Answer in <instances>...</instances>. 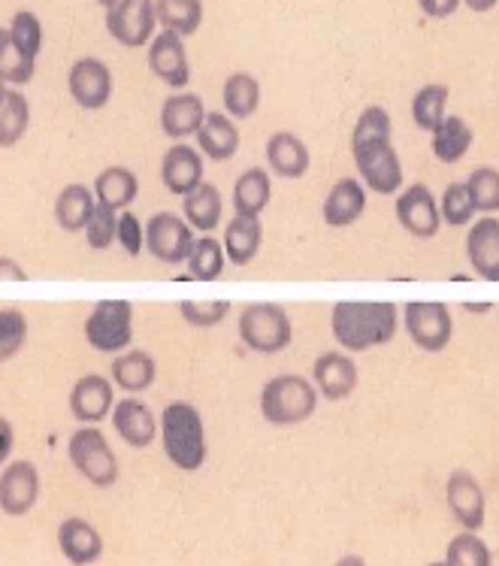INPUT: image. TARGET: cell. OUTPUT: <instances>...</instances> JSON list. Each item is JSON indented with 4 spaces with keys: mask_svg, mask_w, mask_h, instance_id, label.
Segmentation results:
<instances>
[{
    "mask_svg": "<svg viewBox=\"0 0 499 566\" xmlns=\"http://www.w3.org/2000/svg\"><path fill=\"white\" fill-rule=\"evenodd\" d=\"M113 406H116V388L100 373H88L73 385L71 416L79 424H100L104 418H109Z\"/></svg>",
    "mask_w": 499,
    "mask_h": 566,
    "instance_id": "obj_17",
    "label": "cell"
},
{
    "mask_svg": "<svg viewBox=\"0 0 499 566\" xmlns=\"http://www.w3.org/2000/svg\"><path fill=\"white\" fill-rule=\"evenodd\" d=\"M36 61L24 59L22 52L15 49L12 36L7 28H0V82L3 85H28L34 80Z\"/></svg>",
    "mask_w": 499,
    "mask_h": 566,
    "instance_id": "obj_38",
    "label": "cell"
},
{
    "mask_svg": "<svg viewBox=\"0 0 499 566\" xmlns=\"http://www.w3.org/2000/svg\"><path fill=\"white\" fill-rule=\"evenodd\" d=\"M460 3H464V0H418L421 12H424L427 19H452Z\"/></svg>",
    "mask_w": 499,
    "mask_h": 566,
    "instance_id": "obj_47",
    "label": "cell"
},
{
    "mask_svg": "<svg viewBox=\"0 0 499 566\" xmlns=\"http://www.w3.org/2000/svg\"><path fill=\"white\" fill-rule=\"evenodd\" d=\"M464 3L473 12H490V10H493V7H497L499 0H464Z\"/></svg>",
    "mask_w": 499,
    "mask_h": 566,
    "instance_id": "obj_50",
    "label": "cell"
},
{
    "mask_svg": "<svg viewBox=\"0 0 499 566\" xmlns=\"http://www.w3.org/2000/svg\"><path fill=\"white\" fill-rule=\"evenodd\" d=\"M445 564L448 566H490L493 557H490L488 543L473 531H464L454 536L448 543V552H445Z\"/></svg>",
    "mask_w": 499,
    "mask_h": 566,
    "instance_id": "obj_39",
    "label": "cell"
},
{
    "mask_svg": "<svg viewBox=\"0 0 499 566\" xmlns=\"http://www.w3.org/2000/svg\"><path fill=\"white\" fill-rule=\"evenodd\" d=\"M400 327V310L387 301H342L330 313L333 339L346 352H370L387 346Z\"/></svg>",
    "mask_w": 499,
    "mask_h": 566,
    "instance_id": "obj_2",
    "label": "cell"
},
{
    "mask_svg": "<svg viewBox=\"0 0 499 566\" xmlns=\"http://www.w3.org/2000/svg\"><path fill=\"white\" fill-rule=\"evenodd\" d=\"M31 127V104L22 92L0 82V149L19 146Z\"/></svg>",
    "mask_w": 499,
    "mask_h": 566,
    "instance_id": "obj_31",
    "label": "cell"
},
{
    "mask_svg": "<svg viewBox=\"0 0 499 566\" xmlns=\"http://www.w3.org/2000/svg\"><path fill=\"white\" fill-rule=\"evenodd\" d=\"M273 200V179L264 167H248L233 182V212L243 219H261Z\"/></svg>",
    "mask_w": 499,
    "mask_h": 566,
    "instance_id": "obj_26",
    "label": "cell"
},
{
    "mask_svg": "<svg viewBox=\"0 0 499 566\" xmlns=\"http://www.w3.org/2000/svg\"><path fill=\"white\" fill-rule=\"evenodd\" d=\"M94 207H97V200H94L92 188L73 182V186L61 188V195L55 197V221L64 233H82L92 219Z\"/></svg>",
    "mask_w": 499,
    "mask_h": 566,
    "instance_id": "obj_32",
    "label": "cell"
},
{
    "mask_svg": "<svg viewBox=\"0 0 499 566\" xmlns=\"http://www.w3.org/2000/svg\"><path fill=\"white\" fill-rule=\"evenodd\" d=\"M358 364L346 352H325L312 364V385L318 397H325L330 403L349 400L358 391Z\"/></svg>",
    "mask_w": 499,
    "mask_h": 566,
    "instance_id": "obj_13",
    "label": "cell"
},
{
    "mask_svg": "<svg viewBox=\"0 0 499 566\" xmlns=\"http://www.w3.org/2000/svg\"><path fill=\"white\" fill-rule=\"evenodd\" d=\"M185 266L191 279H198V282H215L224 273L227 258H224V249H221L215 237H200L191 245V252H188Z\"/></svg>",
    "mask_w": 499,
    "mask_h": 566,
    "instance_id": "obj_36",
    "label": "cell"
},
{
    "mask_svg": "<svg viewBox=\"0 0 499 566\" xmlns=\"http://www.w3.org/2000/svg\"><path fill=\"white\" fill-rule=\"evenodd\" d=\"M97 3H104V7H109V3H113V0H97Z\"/></svg>",
    "mask_w": 499,
    "mask_h": 566,
    "instance_id": "obj_52",
    "label": "cell"
},
{
    "mask_svg": "<svg viewBox=\"0 0 499 566\" xmlns=\"http://www.w3.org/2000/svg\"><path fill=\"white\" fill-rule=\"evenodd\" d=\"M92 195L100 207L121 212V209H128L130 203L137 200V195H140V179H137L134 170L118 167L116 164V167H106V170L97 174V179H94L92 186Z\"/></svg>",
    "mask_w": 499,
    "mask_h": 566,
    "instance_id": "obj_28",
    "label": "cell"
},
{
    "mask_svg": "<svg viewBox=\"0 0 499 566\" xmlns=\"http://www.w3.org/2000/svg\"><path fill=\"white\" fill-rule=\"evenodd\" d=\"M146 252L167 266L185 264L188 252L194 245V231L188 221L173 212H155L146 224Z\"/></svg>",
    "mask_w": 499,
    "mask_h": 566,
    "instance_id": "obj_9",
    "label": "cell"
},
{
    "mask_svg": "<svg viewBox=\"0 0 499 566\" xmlns=\"http://www.w3.org/2000/svg\"><path fill=\"white\" fill-rule=\"evenodd\" d=\"M264 245V224L261 219H243V216H233L224 228V240H221V249H224V258L227 264L248 266L261 252Z\"/></svg>",
    "mask_w": 499,
    "mask_h": 566,
    "instance_id": "obj_27",
    "label": "cell"
},
{
    "mask_svg": "<svg viewBox=\"0 0 499 566\" xmlns=\"http://www.w3.org/2000/svg\"><path fill=\"white\" fill-rule=\"evenodd\" d=\"M406 310V334L421 352H445L452 346V310L439 301H412Z\"/></svg>",
    "mask_w": 499,
    "mask_h": 566,
    "instance_id": "obj_8",
    "label": "cell"
},
{
    "mask_svg": "<svg viewBox=\"0 0 499 566\" xmlns=\"http://www.w3.org/2000/svg\"><path fill=\"white\" fill-rule=\"evenodd\" d=\"M445 106H448V85L445 82H429L412 97V118H415V125L421 130L433 134L445 118Z\"/></svg>",
    "mask_w": 499,
    "mask_h": 566,
    "instance_id": "obj_37",
    "label": "cell"
},
{
    "mask_svg": "<svg viewBox=\"0 0 499 566\" xmlns=\"http://www.w3.org/2000/svg\"><path fill=\"white\" fill-rule=\"evenodd\" d=\"M267 167L269 174H276L279 179H302L312 167V155L297 134L276 130L267 139Z\"/></svg>",
    "mask_w": 499,
    "mask_h": 566,
    "instance_id": "obj_22",
    "label": "cell"
},
{
    "mask_svg": "<svg viewBox=\"0 0 499 566\" xmlns=\"http://www.w3.org/2000/svg\"><path fill=\"white\" fill-rule=\"evenodd\" d=\"M221 216H224V200L212 182H200L191 195L182 197V219L191 231L212 233L219 228Z\"/></svg>",
    "mask_w": 499,
    "mask_h": 566,
    "instance_id": "obj_30",
    "label": "cell"
},
{
    "mask_svg": "<svg viewBox=\"0 0 499 566\" xmlns=\"http://www.w3.org/2000/svg\"><path fill=\"white\" fill-rule=\"evenodd\" d=\"M194 137H198L200 155L215 164L231 161L233 155L240 151V127L227 113H206Z\"/></svg>",
    "mask_w": 499,
    "mask_h": 566,
    "instance_id": "obj_24",
    "label": "cell"
},
{
    "mask_svg": "<svg viewBox=\"0 0 499 566\" xmlns=\"http://www.w3.org/2000/svg\"><path fill=\"white\" fill-rule=\"evenodd\" d=\"M116 224H118V212L116 209H106V207H94L92 219L85 224V243L94 252H106V249H113L116 245Z\"/></svg>",
    "mask_w": 499,
    "mask_h": 566,
    "instance_id": "obj_43",
    "label": "cell"
},
{
    "mask_svg": "<svg viewBox=\"0 0 499 566\" xmlns=\"http://www.w3.org/2000/svg\"><path fill=\"white\" fill-rule=\"evenodd\" d=\"M85 343L100 355H121L134 343V306L128 301H100L85 318Z\"/></svg>",
    "mask_w": 499,
    "mask_h": 566,
    "instance_id": "obj_7",
    "label": "cell"
},
{
    "mask_svg": "<svg viewBox=\"0 0 499 566\" xmlns=\"http://www.w3.org/2000/svg\"><path fill=\"white\" fill-rule=\"evenodd\" d=\"M28 343V318L22 310H0V364L12 360Z\"/></svg>",
    "mask_w": 499,
    "mask_h": 566,
    "instance_id": "obj_42",
    "label": "cell"
},
{
    "mask_svg": "<svg viewBox=\"0 0 499 566\" xmlns=\"http://www.w3.org/2000/svg\"><path fill=\"white\" fill-rule=\"evenodd\" d=\"M149 70L167 88H188L191 82V64H188V52L182 36L173 31H161L158 36H151L149 43Z\"/></svg>",
    "mask_w": 499,
    "mask_h": 566,
    "instance_id": "obj_15",
    "label": "cell"
},
{
    "mask_svg": "<svg viewBox=\"0 0 499 566\" xmlns=\"http://www.w3.org/2000/svg\"><path fill=\"white\" fill-rule=\"evenodd\" d=\"M391 137L394 122L384 106H367L351 130V158L358 164L360 182L375 195H396L403 188V164Z\"/></svg>",
    "mask_w": 499,
    "mask_h": 566,
    "instance_id": "obj_1",
    "label": "cell"
},
{
    "mask_svg": "<svg viewBox=\"0 0 499 566\" xmlns=\"http://www.w3.org/2000/svg\"><path fill=\"white\" fill-rule=\"evenodd\" d=\"M67 92L82 109H104L113 97V73L100 59L73 61L67 73Z\"/></svg>",
    "mask_w": 499,
    "mask_h": 566,
    "instance_id": "obj_14",
    "label": "cell"
},
{
    "mask_svg": "<svg viewBox=\"0 0 499 566\" xmlns=\"http://www.w3.org/2000/svg\"><path fill=\"white\" fill-rule=\"evenodd\" d=\"M12 446H15V430H12L10 418L0 416V467L10 461Z\"/></svg>",
    "mask_w": 499,
    "mask_h": 566,
    "instance_id": "obj_48",
    "label": "cell"
},
{
    "mask_svg": "<svg viewBox=\"0 0 499 566\" xmlns=\"http://www.w3.org/2000/svg\"><path fill=\"white\" fill-rule=\"evenodd\" d=\"M318 409V391L306 376L282 373L261 388V416L273 428H294L309 421Z\"/></svg>",
    "mask_w": 499,
    "mask_h": 566,
    "instance_id": "obj_4",
    "label": "cell"
},
{
    "mask_svg": "<svg viewBox=\"0 0 499 566\" xmlns=\"http://www.w3.org/2000/svg\"><path fill=\"white\" fill-rule=\"evenodd\" d=\"M59 548L73 566H88L104 555V536L92 521L64 518L59 527Z\"/></svg>",
    "mask_w": 499,
    "mask_h": 566,
    "instance_id": "obj_23",
    "label": "cell"
},
{
    "mask_svg": "<svg viewBox=\"0 0 499 566\" xmlns=\"http://www.w3.org/2000/svg\"><path fill=\"white\" fill-rule=\"evenodd\" d=\"M7 31H10L12 43H15V49L22 52L24 59L36 61V55L43 52V24L36 19V12L19 10L12 15V22Z\"/></svg>",
    "mask_w": 499,
    "mask_h": 566,
    "instance_id": "obj_40",
    "label": "cell"
},
{
    "mask_svg": "<svg viewBox=\"0 0 499 566\" xmlns=\"http://www.w3.org/2000/svg\"><path fill=\"white\" fill-rule=\"evenodd\" d=\"M476 212H499V170L478 167L464 182Z\"/></svg>",
    "mask_w": 499,
    "mask_h": 566,
    "instance_id": "obj_41",
    "label": "cell"
},
{
    "mask_svg": "<svg viewBox=\"0 0 499 566\" xmlns=\"http://www.w3.org/2000/svg\"><path fill=\"white\" fill-rule=\"evenodd\" d=\"M179 315L185 318L191 327H215L227 315H231V303L227 301H182L179 303Z\"/></svg>",
    "mask_w": 499,
    "mask_h": 566,
    "instance_id": "obj_45",
    "label": "cell"
},
{
    "mask_svg": "<svg viewBox=\"0 0 499 566\" xmlns=\"http://www.w3.org/2000/svg\"><path fill=\"white\" fill-rule=\"evenodd\" d=\"M473 127L469 122L460 116H445L439 122V127L433 130V155L439 158L442 164H457L464 161L466 151L473 146Z\"/></svg>",
    "mask_w": 499,
    "mask_h": 566,
    "instance_id": "obj_34",
    "label": "cell"
},
{
    "mask_svg": "<svg viewBox=\"0 0 499 566\" xmlns=\"http://www.w3.org/2000/svg\"><path fill=\"white\" fill-rule=\"evenodd\" d=\"M155 19L163 31H173L182 40L198 34L203 24V0H155Z\"/></svg>",
    "mask_w": 499,
    "mask_h": 566,
    "instance_id": "obj_35",
    "label": "cell"
},
{
    "mask_svg": "<svg viewBox=\"0 0 499 566\" xmlns=\"http://www.w3.org/2000/svg\"><path fill=\"white\" fill-rule=\"evenodd\" d=\"M363 209H367V188H363L360 179L346 176L325 197L321 216H325V224H330V228H351L363 216Z\"/></svg>",
    "mask_w": 499,
    "mask_h": 566,
    "instance_id": "obj_25",
    "label": "cell"
},
{
    "mask_svg": "<svg viewBox=\"0 0 499 566\" xmlns=\"http://www.w3.org/2000/svg\"><path fill=\"white\" fill-rule=\"evenodd\" d=\"M109 418H113V428L121 442H128L130 449H149L158 437V418L137 397H125L121 403L113 406Z\"/></svg>",
    "mask_w": 499,
    "mask_h": 566,
    "instance_id": "obj_19",
    "label": "cell"
},
{
    "mask_svg": "<svg viewBox=\"0 0 499 566\" xmlns=\"http://www.w3.org/2000/svg\"><path fill=\"white\" fill-rule=\"evenodd\" d=\"M158 433H161L163 454L170 458L176 470L182 473H198L206 463V430L198 406L188 400H173L163 406L158 418Z\"/></svg>",
    "mask_w": 499,
    "mask_h": 566,
    "instance_id": "obj_3",
    "label": "cell"
},
{
    "mask_svg": "<svg viewBox=\"0 0 499 566\" xmlns=\"http://www.w3.org/2000/svg\"><path fill=\"white\" fill-rule=\"evenodd\" d=\"M116 243L130 254V258H140L142 249H146V228L142 221L134 216V212H118V224H116Z\"/></svg>",
    "mask_w": 499,
    "mask_h": 566,
    "instance_id": "obj_46",
    "label": "cell"
},
{
    "mask_svg": "<svg viewBox=\"0 0 499 566\" xmlns=\"http://www.w3.org/2000/svg\"><path fill=\"white\" fill-rule=\"evenodd\" d=\"M466 258L485 282H499V219L485 216L466 233Z\"/></svg>",
    "mask_w": 499,
    "mask_h": 566,
    "instance_id": "obj_20",
    "label": "cell"
},
{
    "mask_svg": "<svg viewBox=\"0 0 499 566\" xmlns=\"http://www.w3.org/2000/svg\"><path fill=\"white\" fill-rule=\"evenodd\" d=\"M439 216L442 221H448L452 228H464V224L473 221L476 209H473V200H469V191H466L464 182H452V186L445 188V195H442L439 203Z\"/></svg>",
    "mask_w": 499,
    "mask_h": 566,
    "instance_id": "obj_44",
    "label": "cell"
},
{
    "mask_svg": "<svg viewBox=\"0 0 499 566\" xmlns=\"http://www.w3.org/2000/svg\"><path fill=\"white\" fill-rule=\"evenodd\" d=\"M396 221L400 228L415 237V240H433L442 228V216H439V203L427 186H408L403 195L396 197Z\"/></svg>",
    "mask_w": 499,
    "mask_h": 566,
    "instance_id": "obj_11",
    "label": "cell"
},
{
    "mask_svg": "<svg viewBox=\"0 0 499 566\" xmlns=\"http://www.w3.org/2000/svg\"><path fill=\"white\" fill-rule=\"evenodd\" d=\"M429 566H448V564H429Z\"/></svg>",
    "mask_w": 499,
    "mask_h": 566,
    "instance_id": "obj_53",
    "label": "cell"
},
{
    "mask_svg": "<svg viewBox=\"0 0 499 566\" xmlns=\"http://www.w3.org/2000/svg\"><path fill=\"white\" fill-rule=\"evenodd\" d=\"M155 0H113L106 7V31L125 49H140L155 36Z\"/></svg>",
    "mask_w": 499,
    "mask_h": 566,
    "instance_id": "obj_10",
    "label": "cell"
},
{
    "mask_svg": "<svg viewBox=\"0 0 499 566\" xmlns=\"http://www.w3.org/2000/svg\"><path fill=\"white\" fill-rule=\"evenodd\" d=\"M28 273L24 266H19L15 258H0V282H24Z\"/></svg>",
    "mask_w": 499,
    "mask_h": 566,
    "instance_id": "obj_49",
    "label": "cell"
},
{
    "mask_svg": "<svg viewBox=\"0 0 499 566\" xmlns=\"http://www.w3.org/2000/svg\"><path fill=\"white\" fill-rule=\"evenodd\" d=\"M40 500V470L31 461H12L0 473V512L22 518Z\"/></svg>",
    "mask_w": 499,
    "mask_h": 566,
    "instance_id": "obj_12",
    "label": "cell"
},
{
    "mask_svg": "<svg viewBox=\"0 0 499 566\" xmlns=\"http://www.w3.org/2000/svg\"><path fill=\"white\" fill-rule=\"evenodd\" d=\"M445 500L452 515L460 521V527L476 533L478 527H485V512H488V500L485 491L476 482V475L469 470H454L448 475V485H445Z\"/></svg>",
    "mask_w": 499,
    "mask_h": 566,
    "instance_id": "obj_16",
    "label": "cell"
},
{
    "mask_svg": "<svg viewBox=\"0 0 499 566\" xmlns=\"http://www.w3.org/2000/svg\"><path fill=\"white\" fill-rule=\"evenodd\" d=\"M333 566H367V560H363V557H358V555H346V557H339Z\"/></svg>",
    "mask_w": 499,
    "mask_h": 566,
    "instance_id": "obj_51",
    "label": "cell"
},
{
    "mask_svg": "<svg viewBox=\"0 0 499 566\" xmlns=\"http://www.w3.org/2000/svg\"><path fill=\"white\" fill-rule=\"evenodd\" d=\"M109 376H113V385H118L121 391L142 394L149 391L155 379H158V364H155L149 352L130 348V352H121L118 358H113Z\"/></svg>",
    "mask_w": 499,
    "mask_h": 566,
    "instance_id": "obj_29",
    "label": "cell"
},
{
    "mask_svg": "<svg viewBox=\"0 0 499 566\" xmlns=\"http://www.w3.org/2000/svg\"><path fill=\"white\" fill-rule=\"evenodd\" d=\"M161 130L163 137L170 139H188L194 137L206 118V106H203V97L194 92H179L170 94L161 104Z\"/></svg>",
    "mask_w": 499,
    "mask_h": 566,
    "instance_id": "obj_21",
    "label": "cell"
},
{
    "mask_svg": "<svg viewBox=\"0 0 499 566\" xmlns=\"http://www.w3.org/2000/svg\"><path fill=\"white\" fill-rule=\"evenodd\" d=\"M240 339L255 355H279L294 339V324L279 303H248L240 313Z\"/></svg>",
    "mask_w": 499,
    "mask_h": 566,
    "instance_id": "obj_5",
    "label": "cell"
},
{
    "mask_svg": "<svg viewBox=\"0 0 499 566\" xmlns=\"http://www.w3.org/2000/svg\"><path fill=\"white\" fill-rule=\"evenodd\" d=\"M221 104L233 122L252 118L261 106V82L252 73H231L221 88Z\"/></svg>",
    "mask_w": 499,
    "mask_h": 566,
    "instance_id": "obj_33",
    "label": "cell"
},
{
    "mask_svg": "<svg viewBox=\"0 0 499 566\" xmlns=\"http://www.w3.org/2000/svg\"><path fill=\"white\" fill-rule=\"evenodd\" d=\"M67 454L82 479H88L94 488H113L118 482L121 467L116 451L104 437V430H97V424H82L67 442Z\"/></svg>",
    "mask_w": 499,
    "mask_h": 566,
    "instance_id": "obj_6",
    "label": "cell"
},
{
    "mask_svg": "<svg viewBox=\"0 0 499 566\" xmlns=\"http://www.w3.org/2000/svg\"><path fill=\"white\" fill-rule=\"evenodd\" d=\"M203 174H206V164H203V155L194 146L176 143V146L163 151L161 182L170 195H191L203 182Z\"/></svg>",
    "mask_w": 499,
    "mask_h": 566,
    "instance_id": "obj_18",
    "label": "cell"
}]
</instances>
